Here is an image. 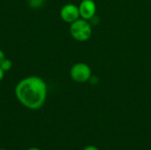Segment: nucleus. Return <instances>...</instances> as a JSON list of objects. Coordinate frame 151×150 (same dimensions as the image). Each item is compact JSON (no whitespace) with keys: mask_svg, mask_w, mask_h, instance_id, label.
Returning a JSON list of instances; mask_svg holds the SVG:
<instances>
[{"mask_svg":"<svg viewBox=\"0 0 151 150\" xmlns=\"http://www.w3.org/2000/svg\"><path fill=\"white\" fill-rule=\"evenodd\" d=\"M28 5L33 8V9H39L41 8L43 4H44V0H27Z\"/></svg>","mask_w":151,"mask_h":150,"instance_id":"obj_7","label":"nucleus"},{"mask_svg":"<svg viewBox=\"0 0 151 150\" xmlns=\"http://www.w3.org/2000/svg\"><path fill=\"white\" fill-rule=\"evenodd\" d=\"M15 96L19 103L29 110H39L45 103L48 87L39 76H27L21 79L15 86Z\"/></svg>","mask_w":151,"mask_h":150,"instance_id":"obj_1","label":"nucleus"},{"mask_svg":"<svg viewBox=\"0 0 151 150\" xmlns=\"http://www.w3.org/2000/svg\"><path fill=\"white\" fill-rule=\"evenodd\" d=\"M79 11L81 19L90 20L96 16V4L93 0H82L79 4Z\"/></svg>","mask_w":151,"mask_h":150,"instance_id":"obj_5","label":"nucleus"},{"mask_svg":"<svg viewBox=\"0 0 151 150\" xmlns=\"http://www.w3.org/2000/svg\"><path fill=\"white\" fill-rule=\"evenodd\" d=\"M83 150H99L98 148H96V146H93V145H89V146H87L85 147Z\"/></svg>","mask_w":151,"mask_h":150,"instance_id":"obj_8","label":"nucleus"},{"mask_svg":"<svg viewBox=\"0 0 151 150\" xmlns=\"http://www.w3.org/2000/svg\"><path fill=\"white\" fill-rule=\"evenodd\" d=\"M0 150H6V149H1Z\"/></svg>","mask_w":151,"mask_h":150,"instance_id":"obj_12","label":"nucleus"},{"mask_svg":"<svg viewBox=\"0 0 151 150\" xmlns=\"http://www.w3.org/2000/svg\"><path fill=\"white\" fill-rule=\"evenodd\" d=\"M70 34L72 37L78 42H86L92 34L91 25L87 19L81 18L78 19L70 24Z\"/></svg>","mask_w":151,"mask_h":150,"instance_id":"obj_2","label":"nucleus"},{"mask_svg":"<svg viewBox=\"0 0 151 150\" xmlns=\"http://www.w3.org/2000/svg\"><path fill=\"white\" fill-rule=\"evenodd\" d=\"M4 73H5V72H4L3 69L0 67V81H2L3 79L4 78Z\"/></svg>","mask_w":151,"mask_h":150,"instance_id":"obj_10","label":"nucleus"},{"mask_svg":"<svg viewBox=\"0 0 151 150\" xmlns=\"http://www.w3.org/2000/svg\"><path fill=\"white\" fill-rule=\"evenodd\" d=\"M27 150H41L40 149H38V148H30V149H28Z\"/></svg>","mask_w":151,"mask_h":150,"instance_id":"obj_11","label":"nucleus"},{"mask_svg":"<svg viewBox=\"0 0 151 150\" xmlns=\"http://www.w3.org/2000/svg\"><path fill=\"white\" fill-rule=\"evenodd\" d=\"M5 57H5V53H4V52L0 49V63H1V62L5 58Z\"/></svg>","mask_w":151,"mask_h":150,"instance_id":"obj_9","label":"nucleus"},{"mask_svg":"<svg viewBox=\"0 0 151 150\" xmlns=\"http://www.w3.org/2000/svg\"><path fill=\"white\" fill-rule=\"evenodd\" d=\"M0 67L3 69V71L4 72H8V71H10L12 68V60L11 59H9V58H7V57H5L1 63H0Z\"/></svg>","mask_w":151,"mask_h":150,"instance_id":"obj_6","label":"nucleus"},{"mask_svg":"<svg viewBox=\"0 0 151 150\" xmlns=\"http://www.w3.org/2000/svg\"><path fill=\"white\" fill-rule=\"evenodd\" d=\"M70 76L78 83H85L91 78V69L85 63H76L70 69Z\"/></svg>","mask_w":151,"mask_h":150,"instance_id":"obj_3","label":"nucleus"},{"mask_svg":"<svg viewBox=\"0 0 151 150\" xmlns=\"http://www.w3.org/2000/svg\"><path fill=\"white\" fill-rule=\"evenodd\" d=\"M60 18L65 23L71 24L81 18L79 7L73 4H66L62 6L60 12Z\"/></svg>","mask_w":151,"mask_h":150,"instance_id":"obj_4","label":"nucleus"}]
</instances>
